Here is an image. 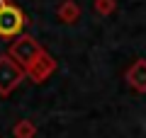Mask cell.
I'll return each mask as SVG.
<instances>
[{"mask_svg": "<svg viewBox=\"0 0 146 138\" xmlns=\"http://www.w3.org/2000/svg\"><path fill=\"white\" fill-rule=\"evenodd\" d=\"M25 24H27V17L22 7H17L10 0H0V39L15 41L25 32Z\"/></svg>", "mask_w": 146, "mask_h": 138, "instance_id": "1", "label": "cell"}, {"mask_svg": "<svg viewBox=\"0 0 146 138\" xmlns=\"http://www.w3.org/2000/svg\"><path fill=\"white\" fill-rule=\"evenodd\" d=\"M44 51H46V49H44V46L39 44L34 36L22 32V34L10 44V49H7V56H10L12 61L17 63V66H22V68L27 70V68H29L39 56H42Z\"/></svg>", "mask_w": 146, "mask_h": 138, "instance_id": "2", "label": "cell"}, {"mask_svg": "<svg viewBox=\"0 0 146 138\" xmlns=\"http://www.w3.org/2000/svg\"><path fill=\"white\" fill-rule=\"evenodd\" d=\"M25 78V68L17 66L7 53H0V97H7L10 92H15Z\"/></svg>", "mask_w": 146, "mask_h": 138, "instance_id": "3", "label": "cell"}, {"mask_svg": "<svg viewBox=\"0 0 146 138\" xmlns=\"http://www.w3.org/2000/svg\"><path fill=\"white\" fill-rule=\"evenodd\" d=\"M56 68H58V63H56V58L51 56L49 51H44L42 56L36 58L34 63H32L29 68H27V78H29L32 82H36V85H42V82H46L49 78L56 73Z\"/></svg>", "mask_w": 146, "mask_h": 138, "instance_id": "4", "label": "cell"}, {"mask_svg": "<svg viewBox=\"0 0 146 138\" xmlns=\"http://www.w3.org/2000/svg\"><path fill=\"white\" fill-rule=\"evenodd\" d=\"M124 82L136 92V95H146V58H136L124 73Z\"/></svg>", "mask_w": 146, "mask_h": 138, "instance_id": "5", "label": "cell"}, {"mask_svg": "<svg viewBox=\"0 0 146 138\" xmlns=\"http://www.w3.org/2000/svg\"><path fill=\"white\" fill-rule=\"evenodd\" d=\"M56 15H58V20L63 24H76L80 20V7L76 5V0H63L61 5H58Z\"/></svg>", "mask_w": 146, "mask_h": 138, "instance_id": "6", "label": "cell"}, {"mask_svg": "<svg viewBox=\"0 0 146 138\" xmlns=\"http://www.w3.org/2000/svg\"><path fill=\"white\" fill-rule=\"evenodd\" d=\"M12 136H15V138H34L36 136L34 121H29V119H20V121L12 126Z\"/></svg>", "mask_w": 146, "mask_h": 138, "instance_id": "7", "label": "cell"}, {"mask_svg": "<svg viewBox=\"0 0 146 138\" xmlns=\"http://www.w3.org/2000/svg\"><path fill=\"white\" fill-rule=\"evenodd\" d=\"M93 10L100 17H110L117 10V0H93Z\"/></svg>", "mask_w": 146, "mask_h": 138, "instance_id": "8", "label": "cell"}]
</instances>
